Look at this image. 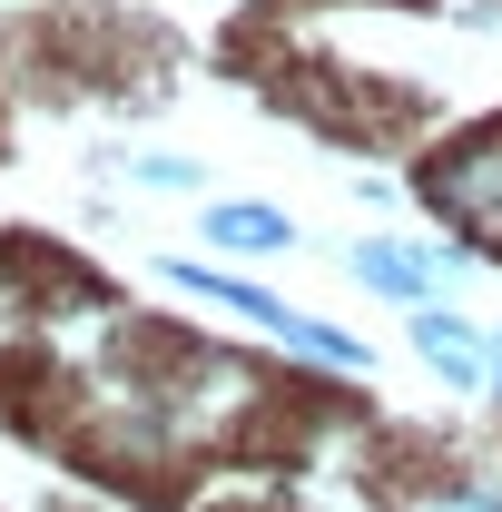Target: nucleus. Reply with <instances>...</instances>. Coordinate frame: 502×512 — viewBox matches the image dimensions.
Returning a JSON list of instances; mask_svg holds the SVG:
<instances>
[{"label": "nucleus", "instance_id": "2", "mask_svg": "<svg viewBox=\"0 0 502 512\" xmlns=\"http://www.w3.org/2000/svg\"><path fill=\"white\" fill-rule=\"evenodd\" d=\"M345 276L384 296L394 316H414V306H453V286L473 276V256L443 247V237H404V227H384V237H355L345 247Z\"/></svg>", "mask_w": 502, "mask_h": 512}, {"label": "nucleus", "instance_id": "3", "mask_svg": "<svg viewBox=\"0 0 502 512\" xmlns=\"http://www.w3.org/2000/svg\"><path fill=\"white\" fill-rule=\"evenodd\" d=\"M404 355L434 384H453V394H483V375H493V325H473L463 306H414L404 316Z\"/></svg>", "mask_w": 502, "mask_h": 512}, {"label": "nucleus", "instance_id": "4", "mask_svg": "<svg viewBox=\"0 0 502 512\" xmlns=\"http://www.w3.org/2000/svg\"><path fill=\"white\" fill-rule=\"evenodd\" d=\"M197 227H207V247H217V256H286V247H296V217L266 207V197H207Z\"/></svg>", "mask_w": 502, "mask_h": 512}, {"label": "nucleus", "instance_id": "7", "mask_svg": "<svg viewBox=\"0 0 502 512\" xmlns=\"http://www.w3.org/2000/svg\"><path fill=\"white\" fill-rule=\"evenodd\" d=\"M483 394L502 404V325H493V375H483Z\"/></svg>", "mask_w": 502, "mask_h": 512}, {"label": "nucleus", "instance_id": "5", "mask_svg": "<svg viewBox=\"0 0 502 512\" xmlns=\"http://www.w3.org/2000/svg\"><path fill=\"white\" fill-rule=\"evenodd\" d=\"M394 512H502V483H483V473H404Z\"/></svg>", "mask_w": 502, "mask_h": 512}, {"label": "nucleus", "instance_id": "6", "mask_svg": "<svg viewBox=\"0 0 502 512\" xmlns=\"http://www.w3.org/2000/svg\"><path fill=\"white\" fill-rule=\"evenodd\" d=\"M119 168L138 178V188H168V197H197V188H207V168H197V158H178V148H128Z\"/></svg>", "mask_w": 502, "mask_h": 512}, {"label": "nucleus", "instance_id": "1", "mask_svg": "<svg viewBox=\"0 0 502 512\" xmlns=\"http://www.w3.org/2000/svg\"><path fill=\"white\" fill-rule=\"evenodd\" d=\"M168 286H178V296H197V306H217V316H237V325H256L266 345L306 355V365H325V375H375V345H365L355 325L306 316V306H286L276 286H256V276H237V266H207V256H168Z\"/></svg>", "mask_w": 502, "mask_h": 512}]
</instances>
